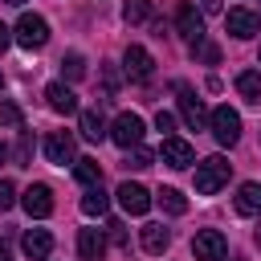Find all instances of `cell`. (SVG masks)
Instances as JSON below:
<instances>
[{"mask_svg":"<svg viewBox=\"0 0 261 261\" xmlns=\"http://www.w3.org/2000/svg\"><path fill=\"white\" fill-rule=\"evenodd\" d=\"M228 175H232V163L224 155H208V159L196 163V192L200 196H216L228 184Z\"/></svg>","mask_w":261,"mask_h":261,"instance_id":"obj_1","label":"cell"},{"mask_svg":"<svg viewBox=\"0 0 261 261\" xmlns=\"http://www.w3.org/2000/svg\"><path fill=\"white\" fill-rule=\"evenodd\" d=\"M12 41L20 49H45L49 45V20L37 12H20V20L12 24Z\"/></svg>","mask_w":261,"mask_h":261,"instance_id":"obj_2","label":"cell"},{"mask_svg":"<svg viewBox=\"0 0 261 261\" xmlns=\"http://www.w3.org/2000/svg\"><path fill=\"white\" fill-rule=\"evenodd\" d=\"M208 126H212V135H216L220 147H237L241 143V114L232 106H216L208 114Z\"/></svg>","mask_w":261,"mask_h":261,"instance_id":"obj_3","label":"cell"},{"mask_svg":"<svg viewBox=\"0 0 261 261\" xmlns=\"http://www.w3.org/2000/svg\"><path fill=\"white\" fill-rule=\"evenodd\" d=\"M143 135H147V126H143V118H139L135 110H122V114L114 118V126H110V139H114L122 151L143 147Z\"/></svg>","mask_w":261,"mask_h":261,"instance_id":"obj_4","label":"cell"},{"mask_svg":"<svg viewBox=\"0 0 261 261\" xmlns=\"http://www.w3.org/2000/svg\"><path fill=\"white\" fill-rule=\"evenodd\" d=\"M192 253H196V261H224L228 257V241H224L220 228H200L192 237Z\"/></svg>","mask_w":261,"mask_h":261,"instance_id":"obj_5","label":"cell"},{"mask_svg":"<svg viewBox=\"0 0 261 261\" xmlns=\"http://www.w3.org/2000/svg\"><path fill=\"white\" fill-rule=\"evenodd\" d=\"M175 33H179L188 45H200V41H204V12H200L192 0H184V4L175 8Z\"/></svg>","mask_w":261,"mask_h":261,"instance_id":"obj_6","label":"cell"},{"mask_svg":"<svg viewBox=\"0 0 261 261\" xmlns=\"http://www.w3.org/2000/svg\"><path fill=\"white\" fill-rule=\"evenodd\" d=\"M20 208H24L33 220H45V216L53 212V188H49V184H29V188L20 192Z\"/></svg>","mask_w":261,"mask_h":261,"instance_id":"obj_7","label":"cell"},{"mask_svg":"<svg viewBox=\"0 0 261 261\" xmlns=\"http://www.w3.org/2000/svg\"><path fill=\"white\" fill-rule=\"evenodd\" d=\"M45 159L57 163V167L73 163V159H77V139H73L69 130H53V135L45 139Z\"/></svg>","mask_w":261,"mask_h":261,"instance_id":"obj_8","label":"cell"},{"mask_svg":"<svg viewBox=\"0 0 261 261\" xmlns=\"http://www.w3.org/2000/svg\"><path fill=\"white\" fill-rule=\"evenodd\" d=\"M122 69H126L130 82H147V77L155 73V57H151L143 45H126V53H122Z\"/></svg>","mask_w":261,"mask_h":261,"instance_id":"obj_9","label":"cell"},{"mask_svg":"<svg viewBox=\"0 0 261 261\" xmlns=\"http://www.w3.org/2000/svg\"><path fill=\"white\" fill-rule=\"evenodd\" d=\"M175 94H179V114H184V122H188L192 130H204V126H208V110H204V102H200L184 82H175Z\"/></svg>","mask_w":261,"mask_h":261,"instance_id":"obj_10","label":"cell"},{"mask_svg":"<svg viewBox=\"0 0 261 261\" xmlns=\"http://www.w3.org/2000/svg\"><path fill=\"white\" fill-rule=\"evenodd\" d=\"M114 196H118V204H122L126 216H143V212L151 208V192H147L143 184H130V179H126V184H118Z\"/></svg>","mask_w":261,"mask_h":261,"instance_id":"obj_11","label":"cell"},{"mask_svg":"<svg viewBox=\"0 0 261 261\" xmlns=\"http://www.w3.org/2000/svg\"><path fill=\"white\" fill-rule=\"evenodd\" d=\"M224 29H228L237 41H249V37L261 29V16L249 12V8H228V12H224Z\"/></svg>","mask_w":261,"mask_h":261,"instance_id":"obj_12","label":"cell"},{"mask_svg":"<svg viewBox=\"0 0 261 261\" xmlns=\"http://www.w3.org/2000/svg\"><path fill=\"white\" fill-rule=\"evenodd\" d=\"M45 102H49L53 114H77V94L65 82H49L45 86Z\"/></svg>","mask_w":261,"mask_h":261,"instance_id":"obj_13","label":"cell"},{"mask_svg":"<svg viewBox=\"0 0 261 261\" xmlns=\"http://www.w3.org/2000/svg\"><path fill=\"white\" fill-rule=\"evenodd\" d=\"M159 159L167 163V167H175V171H184V167H192V159H196V151L184 143V139H163V147H159Z\"/></svg>","mask_w":261,"mask_h":261,"instance_id":"obj_14","label":"cell"},{"mask_svg":"<svg viewBox=\"0 0 261 261\" xmlns=\"http://www.w3.org/2000/svg\"><path fill=\"white\" fill-rule=\"evenodd\" d=\"M77 257L82 261H102L106 257V232L102 228H82L77 232Z\"/></svg>","mask_w":261,"mask_h":261,"instance_id":"obj_15","label":"cell"},{"mask_svg":"<svg viewBox=\"0 0 261 261\" xmlns=\"http://www.w3.org/2000/svg\"><path fill=\"white\" fill-rule=\"evenodd\" d=\"M139 245H143V253L163 257V253H167V245H171V232H167L163 224H143V228H139Z\"/></svg>","mask_w":261,"mask_h":261,"instance_id":"obj_16","label":"cell"},{"mask_svg":"<svg viewBox=\"0 0 261 261\" xmlns=\"http://www.w3.org/2000/svg\"><path fill=\"white\" fill-rule=\"evenodd\" d=\"M20 249H24V257H33V261H45V257L53 253V237H49L45 228H29V232L20 237Z\"/></svg>","mask_w":261,"mask_h":261,"instance_id":"obj_17","label":"cell"},{"mask_svg":"<svg viewBox=\"0 0 261 261\" xmlns=\"http://www.w3.org/2000/svg\"><path fill=\"white\" fill-rule=\"evenodd\" d=\"M232 208H237L241 216H261V184H257V179L241 184V188H237V200H232Z\"/></svg>","mask_w":261,"mask_h":261,"instance_id":"obj_18","label":"cell"},{"mask_svg":"<svg viewBox=\"0 0 261 261\" xmlns=\"http://www.w3.org/2000/svg\"><path fill=\"white\" fill-rule=\"evenodd\" d=\"M237 94L253 106H261V69H241L237 73Z\"/></svg>","mask_w":261,"mask_h":261,"instance_id":"obj_19","label":"cell"},{"mask_svg":"<svg viewBox=\"0 0 261 261\" xmlns=\"http://www.w3.org/2000/svg\"><path fill=\"white\" fill-rule=\"evenodd\" d=\"M77 130H82V139H90V143H102V139H106V122H102L98 110H82Z\"/></svg>","mask_w":261,"mask_h":261,"instance_id":"obj_20","label":"cell"},{"mask_svg":"<svg viewBox=\"0 0 261 261\" xmlns=\"http://www.w3.org/2000/svg\"><path fill=\"white\" fill-rule=\"evenodd\" d=\"M73 175H77L82 188H98V184H102V163L90 159V155H86V159H73Z\"/></svg>","mask_w":261,"mask_h":261,"instance_id":"obj_21","label":"cell"},{"mask_svg":"<svg viewBox=\"0 0 261 261\" xmlns=\"http://www.w3.org/2000/svg\"><path fill=\"white\" fill-rule=\"evenodd\" d=\"M155 200H159V208H163L167 216H184V212H188V196H184L179 188H159Z\"/></svg>","mask_w":261,"mask_h":261,"instance_id":"obj_22","label":"cell"},{"mask_svg":"<svg viewBox=\"0 0 261 261\" xmlns=\"http://www.w3.org/2000/svg\"><path fill=\"white\" fill-rule=\"evenodd\" d=\"M106 208H110V196L102 192V184H98V188H86V196H82V212H86V216H106Z\"/></svg>","mask_w":261,"mask_h":261,"instance_id":"obj_23","label":"cell"},{"mask_svg":"<svg viewBox=\"0 0 261 261\" xmlns=\"http://www.w3.org/2000/svg\"><path fill=\"white\" fill-rule=\"evenodd\" d=\"M151 12H155L151 0H126V4H122V20H126V24H147Z\"/></svg>","mask_w":261,"mask_h":261,"instance_id":"obj_24","label":"cell"},{"mask_svg":"<svg viewBox=\"0 0 261 261\" xmlns=\"http://www.w3.org/2000/svg\"><path fill=\"white\" fill-rule=\"evenodd\" d=\"M61 73H65L69 82H82V77H86V57H82V53H65V57H61Z\"/></svg>","mask_w":261,"mask_h":261,"instance_id":"obj_25","label":"cell"},{"mask_svg":"<svg viewBox=\"0 0 261 261\" xmlns=\"http://www.w3.org/2000/svg\"><path fill=\"white\" fill-rule=\"evenodd\" d=\"M12 159H16V167H29V163H33V135H29V130H20V139H16V151H12Z\"/></svg>","mask_w":261,"mask_h":261,"instance_id":"obj_26","label":"cell"},{"mask_svg":"<svg viewBox=\"0 0 261 261\" xmlns=\"http://www.w3.org/2000/svg\"><path fill=\"white\" fill-rule=\"evenodd\" d=\"M0 126H12V130H20V126H24V118H20V106H12V102H0Z\"/></svg>","mask_w":261,"mask_h":261,"instance_id":"obj_27","label":"cell"},{"mask_svg":"<svg viewBox=\"0 0 261 261\" xmlns=\"http://www.w3.org/2000/svg\"><path fill=\"white\" fill-rule=\"evenodd\" d=\"M151 163H155V155H151L147 147H130V159H126V167L143 171V167H151Z\"/></svg>","mask_w":261,"mask_h":261,"instance_id":"obj_28","label":"cell"},{"mask_svg":"<svg viewBox=\"0 0 261 261\" xmlns=\"http://www.w3.org/2000/svg\"><path fill=\"white\" fill-rule=\"evenodd\" d=\"M16 204V188H12V179H0V212H8Z\"/></svg>","mask_w":261,"mask_h":261,"instance_id":"obj_29","label":"cell"},{"mask_svg":"<svg viewBox=\"0 0 261 261\" xmlns=\"http://www.w3.org/2000/svg\"><path fill=\"white\" fill-rule=\"evenodd\" d=\"M155 130H163V135L171 139V130H175V114H167V110H159V114H155Z\"/></svg>","mask_w":261,"mask_h":261,"instance_id":"obj_30","label":"cell"},{"mask_svg":"<svg viewBox=\"0 0 261 261\" xmlns=\"http://www.w3.org/2000/svg\"><path fill=\"white\" fill-rule=\"evenodd\" d=\"M196 53H200L204 61H212V65L220 61V49H216V45H192V57H196Z\"/></svg>","mask_w":261,"mask_h":261,"instance_id":"obj_31","label":"cell"},{"mask_svg":"<svg viewBox=\"0 0 261 261\" xmlns=\"http://www.w3.org/2000/svg\"><path fill=\"white\" fill-rule=\"evenodd\" d=\"M106 228H110V237H114V245H118V249H126V228H122L118 220H110Z\"/></svg>","mask_w":261,"mask_h":261,"instance_id":"obj_32","label":"cell"},{"mask_svg":"<svg viewBox=\"0 0 261 261\" xmlns=\"http://www.w3.org/2000/svg\"><path fill=\"white\" fill-rule=\"evenodd\" d=\"M196 8L208 16V12H220V0H196Z\"/></svg>","mask_w":261,"mask_h":261,"instance_id":"obj_33","label":"cell"},{"mask_svg":"<svg viewBox=\"0 0 261 261\" xmlns=\"http://www.w3.org/2000/svg\"><path fill=\"white\" fill-rule=\"evenodd\" d=\"M8 45H12V29H8V24H4V20H0V53H4V49H8Z\"/></svg>","mask_w":261,"mask_h":261,"instance_id":"obj_34","label":"cell"},{"mask_svg":"<svg viewBox=\"0 0 261 261\" xmlns=\"http://www.w3.org/2000/svg\"><path fill=\"white\" fill-rule=\"evenodd\" d=\"M0 261H12V253H8V245L0 241Z\"/></svg>","mask_w":261,"mask_h":261,"instance_id":"obj_35","label":"cell"},{"mask_svg":"<svg viewBox=\"0 0 261 261\" xmlns=\"http://www.w3.org/2000/svg\"><path fill=\"white\" fill-rule=\"evenodd\" d=\"M4 159H8V147H4V143H0V163H4Z\"/></svg>","mask_w":261,"mask_h":261,"instance_id":"obj_36","label":"cell"},{"mask_svg":"<svg viewBox=\"0 0 261 261\" xmlns=\"http://www.w3.org/2000/svg\"><path fill=\"white\" fill-rule=\"evenodd\" d=\"M4 4H24V0H4Z\"/></svg>","mask_w":261,"mask_h":261,"instance_id":"obj_37","label":"cell"},{"mask_svg":"<svg viewBox=\"0 0 261 261\" xmlns=\"http://www.w3.org/2000/svg\"><path fill=\"white\" fill-rule=\"evenodd\" d=\"M257 245H261V228H257Z\"/></svg>","mask_w":261,"mask_h":261,"instance_id":"obj_38","label":"cell"},{"mask_svg":"<svg viewBox=\"0 0 261 261\" xmlns=\"http://www.w3.org/2000/svg\"><path fill=\"white\" fill-rule=\"evenodd\" d=\"M0 90H4V73H0Z\"/></svg>","mask_w":261,"mask_h":261,"instance_id":"obj_39","label":"cell"}]
</instances>
